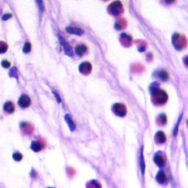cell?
<instances>
[{"label": "cell", "mask_w": 188, "mask_h": 188, "mask_svg": "<svg viewBox=\"0 0 188 188\" xmlns=\"http://www.w3.org/2000/svg\"><path fill=\"white\" fill-rule=\"evenodd\" d=\"M158 77L162 79V81H167L169 78V75L165 71H161L158 72Z\"/></svg>", "instance_id": "14"}, {"label": "cell", "mask_w": 188, "mask_h": 188, "mask_svg": "<svg viewBox=\"0 0 188 188\" xmlns=\"http://www.w3.org/2000/svg\"><path fill=\"white\" fill-rule=\"evenodd\" d=\"M13 158H14L15 160L20 161L22 159V155L19 153H15L13 154Z\"/></svg>", "instance_id": "20"}, {"label": "cell", "mask_w": 188, "mask_h": 188, "mask_svg": "<svg viewBox=\"0 0 188 188\" xmlns=\"http://www.w3.org/2000/svg\"><path fill=\"white\" fill-rule=\"evenodd\" d=\"M157 121L159 124H162V125H165V124H166L167 123L166 115H165V114H160V115L158 116Z\"/></svg>", "instance_id": "15"}, {"label": "cell", "mask_w": 188, "mask_h": 188, "mask_svg": "<svg viewBox=\"0 0 188 188\" xmlns=\"http://www.w3.org/2000/svg\"><path fill=\"white\" fill-rule=\"evenodd\" d=\"M4 109L7 112H9V113H12V112H13V111H14L15 107L12 102H7L5 104H4Z\"/></svg>", "instance_id": "13"}, {"label": "cell", "mask_w": 188, "mask_h": 188, "mask_svg": "<svg viewBox=\"0 0 188 188\" xmlns=\"http://www.w3.org/2000/svg\"><path fill=\"white\" fill-rule=\"evenodd\" d=\"M154 161L159 167H162L165 165V159L160 152H157L154 157Z\"/></svg>", "instance_id": "7"}, {"label": "cell", "mask_w": 188, "mask_h": 188, "mask_svg": "<svg viewBox=\"0 0 188 188\" xmlns=\"http://www.w3.org/2000/svg\"><path fill=\"white\" fill-rule=\"evenodd\" d=\"M145 168H146V165H145L144 158H143V152H141V154H140V169H141L142 174H144Z\"/></svg>", "instance_id": "17"}, {"label": "cell", "mask_w": 188, "mask_h": 188, "mask_svg": "<svg viewBox=\"0 0 188 188\" xmlns=\"http://www.w3.org/2000/svg\"><path fill=\"white\" fill-rule=\"evenodd\" d=\"M66 31L69 33L74 34V35H81L83 34V30H82L80 28L77 27H70V26H68V27H66Z\"/></svg>", "instance_id": "9"}, {"label": "cell", "mask_w": 188, "mask_h": 188, "mask_svg": "<svg viewBox=\"0 0 188 188\" xmlns=\"http://www.w3.org/2000/svg\"><path fill=\"white\" fill-rule=\"evenodd\" d=\"M60 43H61V45L63 46V49H64L65 53L69 56L73 55V51H72L71 48V46H69V44H68L67 42H66V41H64V40H63L60 36Z\"/></svg>", "instance_id": "6"}, {"label": "cell", "mask_w": 188, "mask_h": 188, "mask_svg": "<svg viewBox=\"0 0 188 188\" xmlns=\"http://www.w3.org/2000/svg\"><path fill=\"white\" fill-rule=\"evenodd\" d=\"M53 93H54V95H55V96H56V97H57V102H61V100H60V97H59V96H58V95H57V94H56V93H55V92H53Z\"/></svg>", "instance_id": "21"}, {"label": "cell", "mask_w": 188, "mask_h": 188, "mask_svg": "<svg viewBox=\"0 0 188 188\" xmlns=\"http://www.w3.org/2000/svg\"><path fill=\"white\" fill-rule=\"evenodd\" d=\"M31 50V45L29 43H26L24 45V49H23V51H24L25 53H28Z\"/></svg>", "instance_id": "18"}, {"label": "cell", "mask_w": 188, "mask_h": 188, "mask_svg": "<svg viewBox=\"0 0 188 188\" xmlns=\"http://www.w3.org/2000/svg\"><path fill=\"white\" fill-rule=\"evenodd\" d=\"M31 149L35 152H38L42 149V145L38 141H32L31 144Z\"/></svg>", "instance_id": "12"}, {"label": "cell", "mask_w": 188, "mask_h": 188, "mask_svg": "<svg viewBox=\"0 0 188 188\" xmlns=\"http://www.w3.org/2000/svg\"><path fill=\"white\" fill-rule=\"evenodd\" d=\"M87 51V47L85 45H79L76 47V53L79 57L83 55Z\"/></svg>", "instance_id": "11"}, {"label": "cell", "mask_w": 188, "mask_h": 188, "mask_svg": "<svg viewBox=\"0 0 188 188\" xmlns=\"http://www.w3.org/2000/svg\"><path fill=\"white\" fill-rule=\"evenodd\" d=\"M112 110L114 113L119 117H124L127 115V109L124 104L121 103H115L112 105Z\"/></svg>", "instance_id": "2"}, {"label": "cell", "mask_w": 188, "mask_h": 188, "mask_svg": "<svg viewBox=\"0 0 188 188\" xmlns=\"http://www.w3.org/2000/svg\"><path fill=\"white\" fill-rule=\"evenodd\" d=\"M37 3H38V5L39 7L40 10L41 12H43L44 10V2H43V0H36Z\"/></svg>", "instance_id": "19"}, {"label": "cell", "mask_w": 188, "mask_h": 188, "mask_svg": "<svg viewBox=\"0 0 188 188\" xmlns=\"http://www.w3.org/2000/svg\"><path fill=\"white\" fill-rule=\"evenodd\" d=\"M65 120H66V121L67 122L70 129L71 130V131H74V130L75 129V127H75V124L74 123L73 120L71 119V116L69 115V114L66 115V116H65Z\"/></svg>", "instance_id": "10"}, {"label": "cell", "mask_w": 188, "mask_h": 188, "mask_svg": "<svg viewBox=\"0 0 188 188\" xmlns=\"http://www.w3.org/2000/svg\"><path fill=\"white\" fill-rule=\"evenodd\" d=\"M30 99H29V96H27L26 95H22L20 97L19 100V106L21 107L22 108H26L30 105Z\"/></svg>", "instance_id": "4"}, {"label": "cell", "mask_w": 188, "mask_h": 188, "mask_svg": "<svg viewBox=\"0 0 188 188\" xmlns=\"http://www.w3.org/2000/svg\"><path fill=\"white\" fill-rule=\"evenodd\" d=\"M153 96V100L157 104H164L167 102L168 99V96L167 95L166 92L162 90H158L154 94L152 95Z\"/></svg>", "instance_id": "1"}, {"label": "cell", "mask_w": 188, "mask_h": 188, "mask_svg": "<svg viewBox=\"0 0 188 188\" xmlns=\"http://www.w3.org/2000/svg\"><path fill=\"white\" fill-rule=\"evenodd\" d=\"M79 71L81 74L84 75H88L92 71V66L88 62H84L82 63L79 66Z\"/></svg>", "instance_id": "3"}, {"label": "cell", "mask_w": 188, "mask_h": 188, "mask_svg": "<svg viewBox=\"0 0 188 188\" xmlns=\"http://www.w3.org/2000/svg\"><path fill=\"white\" fill-rule=\"evenodd\" d=\"M155 142L157 144H162L166 141V137H165V134L163 132L159 131L156 133L154 137Z\"/></svg>", "instance_id": "5"}, {"label": "cell", "mask_w": 188, "mask_h": 188, "mask_svg": "<svg viewBox=\"0 0 188 188\" xmlns=\"http://www.w3.org/2000/svg\"><path fill=\"white\" fill-rule=\"evenodd\" d=\"M156 180L158 182L161 183V184H163V183H165L166 182L167 177L163 171H159L157 173V174L156 176Z\"/></svg>", "instance_id": "8"}, {"label": "cell", "mask_w": 188, "mask_h": 188, "mask_svg": "<svg viewBox=\"0 0 188 188\" xmlns=\"http://www.w3.org/2000/svg\"><path fill=\"white\" fill-rule=\"evenodd\" d=\"M159 84L157 83V82H154V83L152 84V85L150 86V92H151V94H152V95L154 94L155 93H156L157 91L159 89Z\"/></svg>", "instance_id": "16"}]
</instances>
